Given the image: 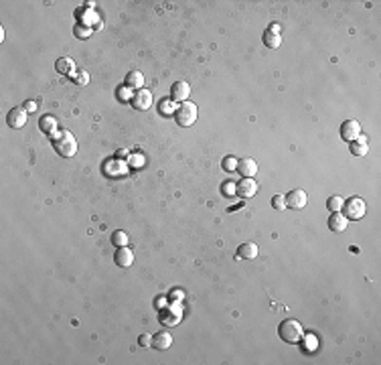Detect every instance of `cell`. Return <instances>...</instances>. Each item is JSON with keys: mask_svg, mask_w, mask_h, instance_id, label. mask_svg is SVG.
<instances>
[{"mask_svg": "<svg viewBox=\"0 0 381 365\" xmlns=\"http://www.w3.org/2000/svg\"><path fill=\"white\" fill-rule=\"evenodd\" d=\"M73 79H75L79 85H85V83H87V73H85V71H77V73H73Z\"/></svg>", "mask_w": 381, "mask_h": 365, "instance_id": "obj_27", "label": "cell"}, {"mask_svg": "<svg viewBox=\"0 0 381 365\" xmlns=\"http://www.w3.org/2000/svg\"><path fill=\"white\" fill-rule=\"evenodd\" d=\"M361 136V124L357 122V120H353V118H349V120H345L342 124H340V138L345 140V142H353V140H357Z\"/></svg>", "mask_w": 381, "mask_h": 365, "instance_id": "obj_6", "label": "cell"}, {"mask_svg": "<svg viewBox=\"0 0 381 365\" xmlns=\"http://www.w3.org/2000/svg\"><path fill=\"white\" fill-rule=\"evenodd\" d=\"M306 203H308V195L302 189H294L286 195V207L290 209H302Z\"/></svg>", "mask_w": 381, "mask_h": 365, "instance_id": "obj_9", "label": "cell"}, {"mask_svg": "<svg viewBox=\"0 0 381 365\" xmlns=\"http://www.w3.org/2000/svg\"><path fill=\"white\" fill-rule=\"evenodd\" d=\"M26 120H28V114H26V110H24V107H12V110L8 112V116H6L8 126H10V128H14V130L22 128V126L26 124Z\"/></svg>", "mask_w": 381, "mask_h": 365, "instance_id": "obj_8", "label": "cell"}, {"mask_svg": "<svg viewBox=\"0 0 381 365\" xmlns=\"http://www.w3.org/2000/svg\"><path fill=\"white\" fill-rule=\"evenodd\" d=\"M24 110H26V112H34V110H36V103L26 101V103H24Z\"/></svg>", "mask_w": 381, "mask_h": 365, "instance_id": "obj_29", "label": "cell"}, {"mask_svg": "<svg viewBox=\"0 0 381 365\" xmlns=\"http://www.w3.org/2000/svg\"><path fill=\"white\" fill-rule=\"evenodd\" d=\"M237 170L241 176L245 178H251L255 172H257V162L253 158H239L237 160Z\"/></svg>", "mask_w": 381, "mask_h": 365, "instance_id": "obj_13", "label": "cell"}, {"mask_svg": "<svg viewBox=\"0 0 381 365\" xmlns=\"http://www.w3.org/2000/svg\"><path fill=\"white\" fill-rule=\"evenodd\" d=\"M342 215L347 217V219H361L363 215H365V211H367V205H365V201L361 199V197H351V199H347L345 203H342Z\"/></svg>", "mask_w": 381, "mask_h": 365, "instance_id": "obj_4", "label": "cell"}, {"mask_svg": "<svg viewBox=\"0 0 381 365\" xmlns=\"http://www.w3.org/2000/svg\"><path fill=\"white\" fill-rule=\"evenodd\" d=\"M257 193V182L253 178H241L237 185H235V195L239 199H251L253 195Z\"/></svg>", "mask_w": 381, "mask_h": 365, "instance_id": "obj_7", "label": "cell"}, {"mask_svg": "<svg viewBox=\"0 0 381 365\" xmlns=\"http://www.w3.org/2000/svg\"><path fill=\"white\" fill-rule=\"evenodd\" d=\"M347 225H349V219H347L340 211H336V213H332V215L328 217V229H330V231L342 233V231H347Z\"/></svg>", "mask_w": 381, "mask_h": 365, "instance_id": "obj_14", "label": "cell"}, {"mask_svg": "<svg viewBox=\"0 0 381 365\" xmlns=\"http://www.w3.org/2000/svg\"><path fill=\"white\" fill-rule=\"evenodd\" d=\"M126 85H128L130 89H142V85H144V75H142L140 71H136V69L128 71V75H126Z\"/></svg>", "mask_w": 381, "mask_h": 365, "instance_id": "obj_18", "label": "cell"}, {"mask_svg": "<svg viewBox=\"0 0 381 365\" xmlns=\"http://www.w3.org/2000/svg\"><path fill=\"white\" fill-rule=\"evenodd\" d=\"M367 152H369V142H367V138L361 134L357 140L351 142V154H355V156H365Z\"/></svg>", "mask_w": 381, "mask_h": 365, "instance_id": "obj_17", "label": "cell"}, {"mask_svg": "<svg viewBox=\"0 0 381 365\" xmlns=\"http://www.w3.org/2000/svg\"><path fill=\"white\" fill-rule=\"evenodd\" d=\"M257 251H259V247H257L253 241H245V243L239 245L235 258H237V260H253V258L257 256Z\"/></svg>", "mask_w": 381, "mask_h": 365, "instance_id": "obj_15", "label": "cell"}, {"mask_svg": "<svg viewBox=\"0 0 381 365\" xmlns=\"http://www.w3.org/2000/svg\"><path fill=\"white\" fill-rule=\"evenodd\" d=\"M75 34H77L79 39H87V36L91 34V28L85 26V24H77V26H75Z\"/></svg>", "mask_w": 381, "mask_h": 365, "instance_id": "obj_24", "label": "cell"}, {"mask_svg": "<svg viewBox=\"0 0 381 365\" xmlns=\"http://www.w3.org/2000/svg\"><path fill=\"white\" fill-rule=\"evenodd\" d=\"M71 69H75V67H73V61H71V59L63 57V59H59V61H57V71H59V73H69Z\"/></svg>", "mask_w": 381, "mask_h": 365, "instance_id": "obj_22", "label": "cell"}, {"mask_svg": "<svg viewBox=\"0 0 381 365\" xmlns=\"http://www.w3.org/2000/svg\"><path fill=\"white\" fill-rule=\"evenodd\" d=\"M130 103H132L134 110H138V112H146V110L152 105V93H150V89H146V87L136 89V93L130 97Z\"/></svg>", "mask_w": 381, "mask_h": 365, "instance_id": "obj_5", "label": "cell"}, {"mask_svg": "<svg viewBox=\"0 0 381 365\" xmlns=\"http://www.w3.org/2000/svg\"><path fill=\"white\" fill-rule=\"evenodd\" d=\"M272 207L278 209V211L286 209V195H274L272 197Z\"/></svg>", "mask_w": 381, "mask_h": 365, "instance_id": "obj_23", "label": "cell"}, {"mask_svg": "<svg viewBox=\"0 0 381 365\" xmlns=\"http://www.w3.org/2000/svg\"><path fill=\"white\" fill-rule=\"evenodd\" d=\"M111 243H113L116 247H124V245H128V233H126L124 229H116V231L111 233Z\"/></svg>", "mask_w": 381, "mask_h": 365, "instance_id": "obj_20", "label": "cell"}, {"mask_svg": "<svg viewBox=\"0 0 381 365\" xmlns=\"http://www.w3.org/2000/svg\"><path fill=\"white\" fill-rule=\"evenodd\" d=\"M342 197H338V195H332V197H328V201H326V207H328V211L330 213H336V211H340L342 209Z\"/></svg>", "mask_w": 381, "mask_h": 365, "instance_id": "obj_21", "label": "cell"}, {"mask_svg": "<svg viewBox=\"0 0 381 365\" xmlns=\"http://www.w3.org/2000/svg\"><path fill=\"white\" fill-rule=\"evenodd\" d=\"M39 128L45 132V134H55L57 132V118L55 116H43L41 120H39Z\"/></svg>", "mask_w": 381, "mask_h": 365, "instance_id": "obj_19", "label": "cell"}, {"mask_svg": "<svg viewBox=\"0 0 381 365\" xmlns=\"http://www.w3.org/2000/svg\"><path fill=\"white\" fill-rule=\"evenodd\" d=\"M113 262L120 266V268H130L134 264V251L124 245V247H118L116 253H113Z\"/></svg>", "mask_w": 381, "mask_h": 365, "instance_id": "obj_11", "label": "cell"}, {"mask_svg": "<svg viewBox=\"0 0 381 365\" xmlns=\"http://www.w3.org/2000/svg\"><path fill=\"white\" fill-rule=\"evenodd\" d=\"M51 144L63 158H71L77 152V140L69 130H57L55 134H51Z\"/></svg>", "mask_w": 381, "mask_h": 365, "instance_id": "obj_1", "label": "cell"}, {"mask_svg": "<svg viewBox=\"0 0 381 365\" xmlns=\"http://www.w3.org/2000/svg\"><path fill=\"white\" fill-rule=\"evenodd\" d=\"M174 120H176V124L182 126V128L193 126V124L197 122V105H195L193 101H182V103H178V107H176V112H174Z\"/></svg>", "mask_w": 381, "mask_h": 365, "instance_id": "obj_3", "label": "cell"}, {"mask_svg": "<svg viewBox=\"0 0 381 365\" xmlns=\"http://www.w3.org/2000/svg\"><path fill=\"white\" fill-rule=\"evenodd\" d=\"M223 168H225V170H235V168H237V160H235L233 156H225V158H223Z\"/></svg>", "mask_w": 381, "mask_h": 365, "instance_id": "obj_25", "label": "cell"}, {"mask_svg": "<svg viewBox=\"0 0 381 365\" xmlns=\"http://www.w3.org/2000/svg\"><path fill=\"white\" fill-rule=\"evenodd\" d=\"M138 343H140V347H152V335L142 333V335L138 337Z\"/></svg>", "mask_w": 381, "mask_h": 365, "instance_id": "obj_26", "label": "cell"}, {"mask_svg": "<svg viewBox=\"0 0 381 365\" xmlns=\"http://www.w3.org/2000/svg\"><path fill=\"white\" fill-rule=\"evenodd\" d=\"M223 191H225L227 195H233V193H235V187H233V185H227V187H225Z\"/></svg>", "mask_w": 381, "mask_h": 365, "instance_id": "obj_30", "label": "cell"}, {"mask_svg": "<svg viewBox=\"0 0 381 365\" xmlns=\"http://www.w3.org/2000/svg\"><path fill=\"white\" fill-rule=\"evenodd\" d=\"M170 103H172V101H168V99H164V101H162V107H160V112H162L164 116H168V114H170Z\"/></svg>", "mask_w": 381, "mask_h": 365, "instance_id": "obj_28", "label": "cell"}, {"mask_svg": "<svg viewBox=\"0 0 381 365\" xmlns=\"http://www.w3.org/2000/svg\"><path fill=\"white\" fill-rule=\"evenodd\" d=\"M170 345H172V335H170L168 331H160V333H156V335L152 337V347H154V349L164 351V349H168Z\"/></svg>", "mask_w": 381, "mask_h": 365, "instance_id": "obj_16", "label": "cell"}, {"mask_svg": "<svg viewBox=\"0 0 381 365\" xmlns=\"http://www.w3.org/2000/svg\"><path fill=\"white\" fill-rule=\"evenodd\" d=\"M170 95H172V99L174 101H186L188 99V95H190V85L186 83V81H176L172 87H170Z\"/></svg>", "mask_w": 381, "mask_h": 365, "instance_id": "obj_12", "label": "cell"}, {"mask_svg": "<svg viewBox=\"0 0 381 365\" xmlns=\"http://www.w3.org/2000/svg\"><path fill=\"white\" fill-rule=\"evenodd\" d=\"M278 333H280V339H282L284 343L294 345V343H300V341H302V337H304V326H302L296 318H286V320L280 322Z\"/></svg>", "mask_w": 381, "mask_h": 365, "instance_id": "obj_2", "label": "cell"}, {"mask_svg": "<svg viewBox=\"0 0 381 365\" xmlns=\"http://www.w3.org/2000/svg\"><path fill=\"white\" fill-rule=\"evenodd\" d=\"M263 45L268 49H278L282 45V36H280V26L278 24H270L268 30L263 32Z\"/></svg>", "mask_w": 381, "mask_h": 365, "instance_id": "obj_10", "label": "cell"}]
</instances>
